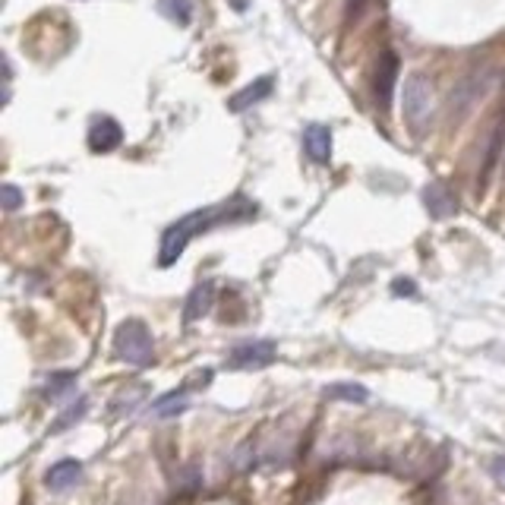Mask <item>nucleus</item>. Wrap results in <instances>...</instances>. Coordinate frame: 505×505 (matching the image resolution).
Returning a JSON list of instances; mask_svg holds the SVG:
<instances>
[{"instance_id": "f257e3e1", "label": "nucleus", "mask_w": 505, "mask_h": 505, "mask_svg": "<svg viewBox=\"0 0 505 505\" xmlns=\"http://www.w3.org/2000/svg\"><path fill=\"white\" fill-rule=\"evenodd\" d=\"M256 215V206L246 199H231V202H221V206H209V209H196L190 215H183L181 221H174L165 234H161V250H159V266H174V262L181 260L183 250L193 237L199 234L212 231L218 224H228V221H244V218Z\"/></svg>"}, {"instance_id": "f03ea898", "label": "nucleus", "mask_w": 505, "mask_h": 505, "mask_svg": "<svg viewBox=\"0 0 505 505\" xmlns=\"http://www.w3.org/2000/svg\"><path fill=\"white\" fill-rule=\"evenodd\" d=\"M114 354L120 363H130V367H152L155 363V341L152 332L145 329V322L139 319H127V322L117 325L114 335Z\"/></svg>"}, {"instance_id": "7ed1b4c3", "label": "nucleus", "mask_w": 505, "mask_h": 505, "mask_svg": "<svg viewBox=\"0 0 505 505\" xmlns=\"http://www.w3.org/2000/svg\"><path fill=\"white\" fill-rule=\"evenodd\" d=\"M433 111H436L433 82L426 80V76H420V73L408 76V82H404V117H408V123H411L414 130H423L426 123H430V117H433Z\"/></svg>"}, {"instance_id": "20e7f679", "label": "nucleus", "mask_w": 505, "mask_h": 505, "mask_svg": "<svg viewBox=\"0 0 505 505\" xmlns=\"http://www.w3.org/2000/svg\"><path fill=\"white\" fill-rule=\"evenodd\" d=\"M275 354H278L275 341H246V345H237L228 354V363L234 369H262L275 361Z\"/></svg>"}, {"instance_id": "39448f33", "label": "nucleus", "mask_w": 505, "mask_h": 505, "mask_svg": "<svg viewBox=\"0 0 505 505\" xmlns=\"http://www.w3.org/2000/svg\"><path fill=\"white\" fill-rule=\"evenodd\" d=\"M120 143H123L120 123L111 120V117H98V120H92V127H89V149L98 152V155H105V152H114Z\"/></svg>"}, {"instance_id": "423d86ee", "label": "nucleus", "mask_w": 505, "mask_h": 505, "mask_svg": "<svg viewBox=\"0 0 505 505\" xmlns=\"http://www.w3.org/2000/svg\"><path fill=\"white\" fill-rule=\"evenodd\" d=\"M395 82H398V58L392 54V50H385L383 60H379V70H376V105H379L383 111L392 105Z\"/></svg>"}, {"instance_id": "0eeeda50", "label": "nucleus", "mask_w": 505, "mask_h": 505, "mask_svg": "<svg viewBox=\"0 0 505 505\" xmlns=\"http://www.w3.org/2000/svg\"><path fill=\"white\" fill-rule=\"evenodd\" d=\"M303 149L310 155L316 165H325V161L332 159V130L322 127V123H313L303 130Z\"/></svg>"}, {"instance_id": "6e6552de", "label": "nucleus", "mask_w": 505, "mask_h": 505, "mask_svg": "<svg viewBox=\"0 0 505 505\" xmlns=\"http://www.w3.org/2000/svg\"><path fill=\"white\" fill-rule=\"evenodd\" d=\"M80 477H82V462L64 458V462L50 464V470L44 474V484H48V490L64 493V490H70V486L80 484Z\"/></svg>"}, {"instance_id": "1a4fd4ad", "label": "nucleus", "mask_w": 505, "mask_h": 505, "mask_svg": "<svg viewBox=\"0 0 505 505\" xmlns=\"http://www.w3.org/2000/svg\"><path fill=\"white\" fill-rule=\"evenodd\" d=\"M423 202H426V212L433 218H448L458 212V199H454L446 183H430V187L423 190Z\"/></svg>"}, {"instance_id": "9d476101", "label": "nucleus", "mask_w": 505, "mask_h": 505, "mask_svg": "<svg viewBox=\"0 0 505 505\" xmlns=\"http://www.w3.org/2000/svg\"><path fill=\"white\" fill-rule=\"evenodd\" d=\"M212 303H215V284L212 282H199L187 297V307H183V322H196L202 319L206 313L212 310Z\"/></svg>"}, {"instance_id": "9b49d317", "label": "nucleus", "mask_w": 505, "mask_h": 505, "mask_svg": "<svg viewBox=\"0 0 505 505\" xmlns=\"http://www.w3.org/2000/svg\"><path fill=\"white\" fill-rule=\"evenodd\" d=\"M272 89H275V80L272 76H260L256 82H250V86L244 89V92H237L231 101H228V108L234 111V114H240V111H246V108H252L256 101H262V98H268L272 95Z\"/></svg>"}, {"instance_id": "f8f14e48", "label": "nucleus", "mask_w": 505, "mask_h": 505, "mask_svg": "<svg viewBox=\"0 0 505 505\" xmlns=\"http://www.w3.org/2000/svg\"><path fill=\"white\" fill-rule=\"evenodd\" d=\"M502 152H505V114L496 120V127H493V133H490V143H486L484 171H480V190L486 187V181H490L493 167H496L499 159H502Z\"/></svg>"}, {"instance_id": "ddd939ff", "label": "nucleus", "mask_w": 505, "mask_h": 505, "mask_svg": "<svg viewBox=\"0 0 505 505\" xmlns=\"http://www.w3.org/2000/svg\"><path fill=\"white\" fill-rule=\"evenodd\" d=\"M187 408H190V389L183 385V389L155 398L149 411H152V417H177V414H183Z\"/></svg>"}, {"instance_id": "4468645a", "label": "nucleus", "mask_w": 505, "mask_h": 505, "mask_svg": "<svg viewBox=\"0 0 505 505\" xmlns=\"http://www.w3.org/2000/svg\"><path fill=\"white\" fill-rule=\"evenodd\" d=\"M329 401H367L369 398V392L363 389V385H357V383H338V385H329V389L322 392Z\"/></svg>"}, {"instance_id": "2eb2a0df", "label": "nucleus", "mask_w": 505, "mask_h": 505, "mask_svg": "<svg viewBox=\"0 0 505 505\" xmlns=\"http://www.w3.org/2000/svg\"><path fill=\"white\" fill-rule=\"evenodd\" d=\"M86 411H89V401L86 398H76V404H70V408H66V411L50 423V433H64V430L76 426L82 417H86Z\"/></svg>"}, {"instance_id": "dca6fc26", "label": "nucleus", "mask_w": 505, "mask_h": 505, "mask_svg": "<svg viewBox=\"0 0 505 505\" xmlns=\"http://www.w3.org/2000/svg\"><path fill=\"white\" fill-rule=\"evenodd\" d=\"M161 13L167 19H174L177 26H187L193 19V7H190V0H161Z\"/></svg>"}, {"instance_id": "f3484780", "label": "nucleus", "mask_w": 505, "mask_h": 505, "mask_svg": "<svg viewBox=\"0 0 505 505\" xmlns=\"http://www.w3.org/2000/svg\"><path fill=\"white\" fill-rule=\"evenodd\" d=\"M73 385H76V373H54L48 379V389H44V395H48L50 401H58V398L66 395Z\"/></svg>"}, {"instance_id": "a211bd4d", "label": "nucleus", "mask_w": 505, "mask_h": 505, "mask_svg": "<svg viewBox=\"0 0 505 505\" xmlns=\"http://www.w3.org/2000/svg\"><path fill=\"white\" fill-rule=\"evenodd\" d=\"M143 398H145V385H143V383H136V385H133L130 392L123 389L120 395H117L114 401H111V411L123 414V408H136V404L143 401Z\"/></svg>"}, {"instance_id": "6ab92c4d", "label": "nucleus", "mask_w": 505, "mask_h": 505, "mask_svg": "<svg viewBox=\"0 0 505 505\" xmlns=\"http://www.w3.org/2000/svg\"><path fill=\"white\" fill-rule=\"evenodd\" d=\"M0 202H4L7 212H16L22 202H26V196H22V190L13 187V183H4V187H0Z\"/></svg>"}, {"instance_id": "aec40b11", "label": "nucleus", "mask_w": 505, "mask_h": 505, "mask_svg": "<svg viewBox=\"0 0 505 505\" xmlns=\"http://www.w3.org/2000/svg\"><path fill=\"white\" fill-rule=\"evenodd\" d=\"M183 484H187V490H199V486H202V474L196 468H183Z\"/></svg>"}, {"instance_id": "412c9836", "label": "nucleus", "mask_w": 505, "mask_h": 505, "mask_svg": "<svg viewBox=\"0 0 505 505\" xmlns=\"http://www.w3.org/2000/svg\"><path fill=\"white\" fill-rule=\"evenodd\" d=\"M392 291H395L398 297H414V294H417V288H414L411 278H398L395 288H392Z\"/></svg>"}, {"instance_id": "4be33fe9", "label": "nucleus", "mask_w": 505, "mask_h": 505, "mask_svg": "<svg viewBox=\"0 0 505 505\" xmlns=\"http://www.w3.org/2000/svg\"><path fill=\"white\" fill-rule=\"evenodd\" d=\"M493 474H496L499 484H505V458H496V462H493Z\"/></svg>"}, {"instance_id": "5701e85b", "label": "nucleus", "mask_w": 505, "mask_h": 505, "mask_svg": "<svg viewBox=\"0 0 505 505\" xmlns=\"http://www.w3.org/2000/svg\"><path fill=\"white\" fill-rule=\"evenodd\" d=\"M363 7H367V0H347V16H357Z\"/></svg>"}]
</instances>
